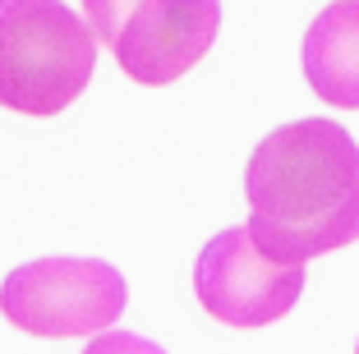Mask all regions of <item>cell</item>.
<instances>
[{
  "mask_svg": "<svg viewBox=\"0 0 359 354\" xmlns=\"http://www.w3.org/2000/svg\"><path fill=\"white\" fill-rule=\"evenodd\" d=\"M304 79L337 111H359V0H332L299 46Z\"/></svg>",
  "mask_w": 359,
  "mask_h": 354,
  "instance_id": "8992f818",
  "label": "cell"
},
{
  "mask_svg": "<svg viewBox=\"0 0 359 354\" xmlns=\"http://www.w3.org/2000/svg\"><path fill=\"white\" fill-rule=\"evenodd\" d=\"M198 304L226 327H267L281 322L304 294V262H281L258 249L249 226H226L212 235L194 267Z\"/></svg>",
  "mask_w": 359,
  "mask_h": 354,
  "instance_id": "5b68a950",
  "label": "cell"
},
{
  "mask_svg": "<svg viewBox=\"0 0 359 354\" xmlns=\"http://www.w3.org/2000/svg\"><path fill=\"white\" fill-rule=\"evenodd\" d=\"M97 69V32L65 0H0V106L60 115Z\"/></svg>",
  "mask_w": 359,
  "mask_h": 354,
  "instance_id": "7a4b0ae2",
  "label": "cell"
},
{
  "mask_svg": "<svg viewBox=\"0 0 359 354\" xmlns=\"http://www.w3.org/2000/svg\"><path fill=\"white\" fill-rule=\"evenodd\" d=\"M355 354H359V345H355Z\"/></svg>",
  "mask_w": 359,
  "mask_h": 354,
  "instance_id": "ba28073f",
  "label": "cell"
},
{
  "mask_svg": "<svg viewBox=\"0 0 359 354\" xmlns=\"http://www.w3.org/2000/svg\"><path fill=\"white\" fill-rule=\"evenodd\" d=\"M129 285L106 258H37L0 281V313L10 327L46 341L102 336L125 313Z\"/></svg>",
  "mask_w": 359,
  "mask_h": 354,
  "instance_id": "277c9868",
  "label": "cell"
},
{
  "mask_svg": "<svg viewBox=\"0 0 359 354\" xmlns=\"http://www.w3.org/2000/svg\"><path fill=\"white\" fill-rule=\"evenodd\" d=\"M83 354H166V350L134 332H102L93 336V345H83Z\"/></svg>",
  "mask_w": 359,
  "mask_h": 354,
  "instance_id": "52a82bcc",
  "label": "cell"
},
{
  "mask_svg": "<svg viewBox=\"0 0 359 354\" xmlns=\"http://www.w3.org/2000/svg\"><path fill=\"white\" fill-rule=\"evenodd\" d=\"M249 235L281 262L359 240V143L346 125L309 115L276 125L244 166Z\"/></svg>",
  "mask_w": 359,
  "mask_h": 354,
  "instance_id": "6da1fadb",
  "label": "cell"
},
{
  "mask_svg": "<svg viewBox=\"0 0 359 354\" xmlns=\"http://www.w3.org/2000/svg\"><path fill=\"white\" fill-rule=\"evenodd\" d=\"M83 19L143 88H166L217 42L222 0H83Z\"/></svg>",
  "mask_w": 359,
  "mask_h": 354,
  "instance_id": "3957f363",
  "label": "cell"
}]
</instances>
